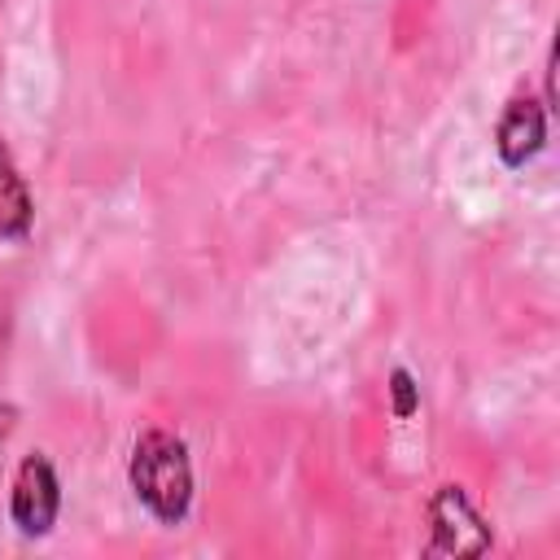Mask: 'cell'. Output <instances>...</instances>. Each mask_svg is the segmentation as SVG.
<instances>
[{
    "instance_id": "6da1fadb",
    "label": "cell",
    "mask_w": 560,
    "mask_h": 560,
    "mask_svg": "<svg viewBox=\"0 0 560 560\" xmlns=\"http://www.w3.org/2000/svg\"><path fill=\"white\" fill-rule=\"evenodd\" d=\"M131 486L158 521H184L192 503V468L184 442L162 429L144 433L131 455Z\"/></svg>"
},
{
    "instance_id": "7a4b0ae2",
    "label": "cell",
    "mask_w": 560,
    "mask_h": 560,
    "mask_svg": "<svg viewBox=\"0 0 560 560\" xmlns=\"http://www.w3.org/2000/svg\"><path fill=\"white\" fill-rule=\"evenodd\" d=\"M57 472L44 455H26L13 477V521L22 534H44L57 516Z\"/></svg>"
},
{
    "instance_id": "3957f363",
    "label": "cell",
    "mask_w": 560,
    "mask_h": 560,
    "mask_svg": "<svg viewBox=\"0 0 560 560\" xmlns=\"http://www.w3.org/2000/svg\"><path fill=\"white\" fill-rule=\"evenodd\" d=\"M494 140H499V158L508 166H521L525 158H534L542 149V109L534 101H512Z\"/></svg>"
},
{
    "instance_id": "277c9868",
    "label": "cell",
    "mask_w": 560,
    "mask_h": 560,
    "mask_svg": "<svg viewBox=\"0 0 560 560\" xmlns=\"http://www.w3.org/2000/svg\"><path fill=\"white\" fill-rule=\"evenodd\" d=\"M26 223H31V197H26L22 175L13 171L9 149L0 144V241L22 236V232H26Z\"/></svg>"
},
{
    "instance_id": "5b68a950",
    "label": "cell",
    "mask_w": 560,
    "mask_h": 560,
    "mask_svg": "<svg viewBox=\"0 0 560 560\" xmlns=\"http://www.w3.org/2000/svg\"><path fill=\"white\" fill-rule=\"evenodd\" d=\"M477 521H481V516L472 512V503L464 499V490H459V486H442V490H438V499H433L438 547H446V551H464L459 529H464V525H477Z\"/></svg>"
},
{
    "instance_id": "8992f818",
    "label": "cell",
    "mask_w": 560,
    "mask_h": 560,
    "mask_svg": "<svg viewBox=\"0 0 560 560\" xmlns=\"http://www.w3.org/2000/svg\"><path fill=\"white\" fill-rule=\"evenodd\" d=\"M394 394H398V411H411V381H407V372H394Z\"/></svg>"
},
{
    "instance_id": "52a82bcc",
    "label": "cell",
    "mask_w": 560,
    "mask_h": 560,
    "mask_svg": "<svg viewBox=\"0 0 560 560\" xmlns=\"http://www.w3.org/2000/svg\"><path fill=\"white\" fill-rule=\"evenodd\" d=\"M0 341H4V324H0Z\"/></svg>"
}]
</instances>
